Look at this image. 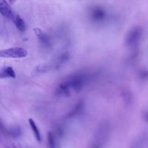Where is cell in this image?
Here are the masks:
<instances>
[{
	"instance_id": "52a82bcc",
	"label": "cell",
	"mask_w": 148,
	"mask_h": 148,
	"mask_svg": "<svg viewBox=\"0 0 148 148\" xmlns=\"http://www.w3.org/2000/svg\"><path fill=\"white\" fill-rule=\"evenodd\" d=\"M9 133L13 137H18L21 134V130L18 127H14L9 130Z\"/></svg>"
},
{
	"instance_id": "9c48e42d",
	"label": "cell",
	"mask_w": 148,
	"mask_h": 148,
	"mask_svg": "<svg viewBox=\"0 0 148 148\" xmlns=\"http://www.w3.org/2000/svg\"><path fill=\"white\" fill-rule=\"evenodd\" d=\"M0 131H5V128H4L2 123L1 122V121H0Z\"/></svg>"
},
{
	"instance_id": "ba28073f",
	"label": "cell",
	"mask_w": 148,
	"mask_h": 148,
	"mask_svg": "<svg viewBox=\"0 0 148 148\" xmlns=\"http://www.w3.org/2000/svg\"><path fill=\"white\" fill-rule=\"evenodd\" d=\"M48 143L49 148H56L55 139L53 135L51 132L48 134Z\"/></svg>"
},
{
	"instance_id": "3957f363",
	"label": "cell",
	"mask_w": 148,
	"mask_h": 148,
	"mask_svg": "<svg viewBox=\"0 0 148 148\" xmlns=\"http://www.w3.org/2000/svg\"><path fill=\"white\" fill-rule=\"evenodd\" d=\"M16 77V73L13 68L9 66H5L0 69V79Z\"/></svg>"
},
{
	"instance_id": "277c9868",
	"label": "cell",
	"mask_w": 148,
	"mask_h": 148,
	"mask_svg": "<svg viewBox=\"0 0 148 148\" xmlns=\"http://www.w3.org/2000/svg\"><path fill=\"white\" fill-rule=\"evenodd\" d=\"M13 20L16 27L19 31H20L21 32H24L25 31L26 25H25V22L20 16L18 15L14 16Z\"/></svg>"
},
{
	"instance_id": "5b68a950",
	"label": "cell",
	"mask_w": 148,
	"mask_h": 148,
	"mask_svg": "<svg viewBox=\"0 0 148 148\" xmlns=\"http://www.w3.org/2000/svg\"><path fill=\"white\" fill-rule=\"evenodd\" d=\"M34 31L35 35H36V36L43 44L47 45L49 43L48 37L40 28H35L34 29Z\"/></svg>"
},
{
	"instance_id": "6da1fadb",
	"label": "cell",
	"mask_w": 148,
	"mask_h": 148,
	"mask_svg": "<svg viewBox=\"0 0 148 148\" xmlns=\"http://www.w3.org/2000/svg\"><path fill=\"white\" fill-rule=\"evenodd\" d=\"M27 51L21 47H12L0 50V57L20 58L26 57Z\"/></svg>"
},
{
	"instance_id": "7a4b0ae2",
	"label": "cell",
	"mask_w": 148,
	"mask_h": 148,
	"mask_svg": "<svg viewBox=\"0 0 148 148\" xmlns=\"http://www.w3.org/2000/svg\"><path fill=\"white\" fill-rule=\"evenodd\" d=\"M0 13L4 17L13 18L14 13L9 3L4 0H0Z\"/></svg>"
},
{
	"instance_id": "8992f818",
	"label": "cell",
	"mask_w": 148,
	"mask_h": 148,
	"mask_svg": "<svg viewBox=\"0 0 148 148\" xmlns=\"http://www.w3.org/2000/svg\"><path fill=\"white\" fill-rule=\"evenodd\" d=\"M28 121H29V125H30V127L31 128V130H32L33 132H34V134L36 139V140L38 141H40L41 140V138H40V133H39V131L38 130V128L37 127V126L36 125L34 121L32 119H29L28 120Z\"/></svg>"
}]
</instances>
